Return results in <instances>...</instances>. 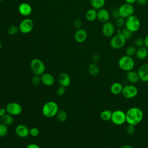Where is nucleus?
<instances>
[{
	"label": "nucleus",
	"mask_w": 148,
	"mask_h": 148,
	"mask_svg": "<svg viewBox=\"0 0 148 148\" xmlns=\"http://www.w3.org/2000/svg\"><path fill=\"white\" fill-rule=\"evenodd\" d=\"M126 123L128 124L136 125L139 124L143 119V112L138 107L129 108L125 112Z\"/></svg>",
	"instance_id": "nucleus-1"
},
{
	"label": "nucleus",
	"mask_w": 148,
	"mask_h": 148,
	"mask_svg": "<svg viewBox=\"0 0 148 148\" xmlns=\"http://www.w3.org/2000/svg\"><path fill=\"white\" fill-rule=\"evenodd\" d=\"M58 110V104L53 101H49L46 102L42 109V114L47 118H51L56 116Z\"/></svg>",
	"instance_id": "nucleus-2"
},
{
	"label": "nucleus",
	"mask_w": 148,
	"mask_h": 148,
	"mask_svg": "<svg viewBox=\"0 0 148 148\" xmlns=\"http://www.w3.org/2000/svg\"><path fill=\"white\" fill-rule=\"evenodd\" d=\"M135 61L132 57L127 55L121 56L118 61V65L119 68L125 72L132 70L135 67Z\"/></svg>",
	"instance_id": "nucleus-3"
},
{
	"label": "nucleus",
	"mask_w": 148,
	"mask_h": 148,
	"mask_svg": "<svg viewBox=\"0 0 148 148\" xmlns=\"http://www.w3.org/2000/svg\"><path fill=\"white\" fill-rule=\"evenodd\" d=\"M126 40H127L121 34H116L111 37L109 42V45L112 49L119 50L125 46Z\"/></svg>",
	"instance_id": "nucleus-4"
},
{
	"label": "nucleus",
	"mask_w": 148,
	"mask_h": 148,
	"mask_svg": "<svg viewBox=\"0 0 148 148\" xmlns=\"http://www.w3.org/2000/svg\"><path fill=\"white\" fill-rule=\"evenodd\" d=\"M31 69L34 75L41 76L45 73L46 67L44 62L39 58H34L30 62Z\"/></svg>",
	"instance_id": "nucleus-5"
},
{
	"label": "nucleus",
	"mask_w": 148,
	"mask_h": 148,
	"mask_svg": "<svg viewBox=\"0 0 148 148\" xmlns=\"http://www.w3.org/2000/svg\"><path fill=\"white\" fill-rule=\"evenodd\" d=\"M125 27L132 32H135L140 27V20L137 16L133 14L125 19Z\"/></svg>",
	"instance_id": "nucleus-6"
},
{
	"label": "nucleus",
	"mask_w": 148,
	"mask_h": 148,
	"mask_svg": "<svg viewBox=\"0 0 148 148\" xmlns=\"http://www.w3.org/2000/svg\"><path fill=\"white\" fill-rule=\"evenodd\" d=\"M113 124L116 125H121L126 123L125 112L121 110H116L112 112L110 119Z\"/></svg>",
	"instance_id": "nucleus-7"
},
{
	"label": "nucleus",
	"mask_w": 148,
	"mask_h": 148,
	"mask_svg": "<svg viewBox=\"0 0 148 148\" xmlns=\"http://www.w3.org/2000/svg\"><path fill=\"white\" fill-rule=\"evenodd\" d=\"M119 11L120 17L126 19L128 17L134 14L135 8L133 5L128 3H124L119 8Z\"/></svg>",
	"instance_id": "nucleus-8"
},
{
	"label": "nucleus",
	"mask_w": 148,
	"mask_h": 148,
	"mask_svg": "<svg viewBox=\"0 0 148 148\" xmlns=\"http://www.w3.org/2000/svg\"><path fill=\"white\" fill-rule=\"evenodd\" d=\"M138 93V88L133 84H127L123 87L121 94L127 99H132L135 97Z\"/></svg>",
	"instance_id": "nucleus-9"
},
{
	"label": "nucleus",
	"mask_w": 148,
	"mask_h": 148,
	"mask_svg": "<svg viewBox=\"0 0 148 148\" xmlns=\"http://www.w3.org/2000/svg\"><path fill=\"white\" fill-rule=\"evenodd\" d=\"M34 28V22L29 18H26L23 20L19 25V31L24 34H27L30 33Z\"/></svg>",
	"instance_id": "nucleus-10"
},
{
	"label": "nucleus",
	"mask_w": 148,
	"mask_h": 148,
	"mask_svg": "<svg viewBox=\"0 0 148 148\" xmlns=\"http://www.w3.org/2000/svg\"><path fill=\"white\" fill-rule=\"evenodd\" d=\"M116 27L114 23L110 21H107L103 23L101 31L103 35L106 38H111L116 32Z\"/></svg>",
	"instance_id": "nucleus-11"
},
{
	"label": "nucleus",
	"mask_w": 148,
	"mask_h": 148,
	"mask_svg": "<svg viewBox=\"0 0 148 148\" xmlns=\"http://www.w3.org/2000/svg\"><path fill=\"white\" fill-rule=\"evenodd\" d=\"M5 109L8 113L12 115V116H17L21 113L23 108L21 105L16 102H11L8 103Z\"/></svg>",
	"instance_id": "nucleus-12"
},
{
	"label": "nucleus",
	"mask_w": 148,
	"mask_h": 148,
	"mask_svg": "<svg viewBox=\"0 0 148 148\" xmlns=\"http://www.w3.org/2000/svg\"><path fill=\"white\" fill-rule=\"evenodd\" d=\"M110 12L106 9L103 8L97 10V20L101 23H104L109 21L110 18Z\"/></svg>",
	"instance_id": "nucleus-13"
},
{
	"label": "nucleus",
	"mask_w": 148,
	"mask_h": 148,
	"mask_svg": "<svg viewBox=\"0 0 148 148\" xmlns=\"http://www.w3.org/2000/svg\"><path fill=\"white\" fill-rule=\"evenodd\" d=\"M15 133L20 138H27L29 135V129L25 125L19 124L15 128Z\"/></svg>",
	"instance_id": "nucleus-14"
},
{
	"label": "nucleus",
	"mask_w": 148,
	"mask_h": 148,
	"mask_svg": "<svg viewBox=\"0 0 148 148\" xmlns=\"http://www.w3.org/2000/svg\"><path fill=\"white\" fill-rule=\"evenodd\" d=\"M140 80L143 82H148V64H142L138 70Z\"/></svg>",
	"instance_id": "nucleus-15"
},
{
	"label": "nucleus",
	"mask_w": 148,
	"mask_h": 148,
	"mask_svg": "<svg viewBox=\"0 0 148 148\" xmlns=\"http://www.w3.org/2000/svg\"><path fill=\"white\" fill-rule=\"evenodd\" d=\"M18 10L21 15L27 17L31 14L32 9L29 3L23 2L19 5L18 7Z\"/></svg>",
	"instance_id": "nucleus-16"
},
{
	"label": "nucleus",
	"mask_w": 148,
	"mask_h": 148,
	"mask_svg": "<svg viewBox=\"0 0 148 148\" xmlns=\"http://www.w3.org/2000/svg\"><path fill=\"white\" fill-rule=\"evenodd\" d=\"M87 38V33L86 31L83 28H79L76 30L74 35L75 40L78 43H83Z\"/></svg>",
	"instance_id": "nucleus-17"
},
{
	"label": "nucleus",
	"mask_w": 148,
	"mask_h": 148,
	"mask_svg": "<svg viewBox=\"0 0 148 148\" xmlns=\"http://www.w3.org/2000/svg\"><path fill=\"white\" fill-rule=\"evenodd\" d=\"M58 82L60 86L64 87L65 88L68 87L71 84L70 76L66 73L62 72L59 75Z\"/></svg>",
	"instance_id": "nucleus-18"
},
{
	"label": "nucleus",
	"mask_w": 148,
	"mask_h": 148,
	"mask_svg": "<svg viewBox=\"0 0 148 148\" xmlns=\"http://www.w3.org/2000/svg\"><path fill=\"white\" fill-rule=\"evenodd\" d=\"M42 83L47 86H51L54 83V76L49 73H44L41 76Z\"/></svg>",
	"instance_id": "nucleus-19"
},
{
	"label": "nucleus",
	"mask_w": 148,
	"mask_h": 148,
	"mask_svg": "<svg viewBox=\"0 0 148 148\" xmlns=\"http://www.w3.org/2000/svg\"><path fill=\"white\" fill-rule=\"evenodd\" d=\"M126 78H127V80L132 84L136 83L140 80L138 72L134 71L133 69L127 72Z\"/></svg>",
	"instance_id": "nucleus-20"
},
{
	"label": "nucleus",
	"mask_w": 148,
	"mask_h": 148,
	"mask_svg": "<svg viewBox=\"0 0 148 148\" xmlns=\"http://www.w3.org/2000/svg\"><path fill=\"white\" fill-rule=\"evenodd\" d=\"M135 56L136 58L140 60L145 59L148 56V49L145 46L137 48Z\"/></svg>",
	"instance_id": "nucleus-21"
},
{
	"label": "nucleus",
	"mask_w": 148,
	"mask_h": 148,
	"mask_svg": "<svg viewBox=\"0 0 148 148\" xmlns=\"http://www.w3.org/2000/svg\"><path fill=\"white\" fill-rule=\"evenodd\" d=\"M123 87L124 86L120 82H116L111 84L110 87V91L114 95H119L121 94Z\"/></svg>",
	"instance_id": "nucleus-22"
},
{
	"label": "nucleus",
	"mask_w": 148,
	"mask_h": 148,
	"mask_svg": "<svg viewBox=\"0 0 148 148\" xmlns=\"http://www.w3.org/2000/svg\"><path fill=\"white\" fill-rule=\"evenodd\" d=\"M87 20L89 21H94L97 18V10L94 8L88 9L85 14Z\"/></svg>",
	"instance_id": "nucleus-23"
},
{
	"label": "nucleus",
	"mask_w": 148,
	"mask_h": 148,
	"mask_svg": "<svg viewBox=\"0 0 148 148\" xmlns=\"http://www.w3.org/2000/svg\"><path fill=\"white\" fill-rule=\"evenodd\" d=\"M88 71L91 75L92 76H96L99 74L100 69L98 65L96 63L92 62L89 65L88 67Z\"/></svg>",
	"instance_id": "nucleus-24"
},
{
	"label": "nucleus",
	"mask_w": 148,
	"mask_h": 148,
	"mask_svg": "<svg viewBox=\"0 0 148 148\" xmlns=\"http://www.w3.org/2000/svg\"><path fill=\"white\" fill-rule=\"evenodd\" d=\"M105 0H90V3L92 8L97 10L103 8L105 4Z\"/></svg>",
	"instance_id": "nucleus-25"
},
{
	"label": "nucleus",
	"mask_w": 148,
	"mask_h": 148,
	"mask_svg": "<svg viewBox=\"0 0 148 148\" xmlns=\"http://www.w3.org/2000/svg\"><path fill=\"white\" fill-rule=\"evenodd\" d=\"M13 116L8 113L1 117V123L7 126L11 125L13 123Z\"/></svg>",
	"instance_id": "nucleus-26"
},
{
	"label": "nucleus",
	"mask_w": 148,
	"mask_h": 148,
	"mask_svg": "<svg viewBox=\"0 0 148 148\" xmlns=\"http://www.w3.org/2000/svg\"><path fill=\"white\" fill-rule=\"evenodd\" d=\"M112 114V111L109 109H105L103 110L100 114V118L104 121L110 120Z\"/></svg>",
	"instance_id": "nucleus-27"
},
{
	"label": "nucleus",
	"mask_w": 148,
	"mask_h": 148,
	"mask_svg": "<svg viewBox=\"0 0 148 148\" xmlns=\"http://www.w3.org/2000/svg\"><path fill=\"white\" fill-rule=\"evenodd\" d=\"M56 117L59 121L63 123L66 120L68 116H67V114L65 111H64L63 110H60L57 112V113L56 114Z\"/></svg>",
	"instance_id": "nucleus-28"
},
{
	"label": "nucleus",
	"mask_w": 148,
	"mask_h": 148,
	"mask_svg": "<svg viewBox=\"0 0 148 148\" xmlns=\"http://www.w3.org/2000/svg\"><path fill=\"white\" fill-rule=\"evenodd\" d=\"M125 18L120 17L115 20L114 21V25L116 28H123L125 27Z\"/></svg>",
	"instance_id": "nucleus-29"
},
{
	"label": "nucleus",
	"mask_w": 148,
	"mask_h": 148,
	"mask_svg": "<svg viewBox=\"0 0 148 148\" xmlns=\"http://www.w3.org/2000/svg\"><path fill=\"white\" fill-rule=\"evenodd\" d=\"M133 33L132 31L129 30L128 28H127L125 27L121 29V34L123 35V36L125 38L126 40H128L131 39L133 35Z\"/></svg>",
	"instance_id": "nucleus-30"
},
{
	"label": "nucleus",
	"mask_w": 148,
	"mask_h": 148,
	"mask_svg": "<svg viewBox=\"0 0 148 148\" xmlns=\"http://www.w3.org/2000/svg\"><path fill=\"white\" fill-rule=\"evenodd\" d=\"M136 51V48L135 46L130 45L128 46L125 49V55L132 57L135 55Z\"/></svg>",
	"instance_id": "nucleus-31"
},
{
	"label": "nucleus",
	"mask_w": 148,
	"mask_h": 148,
	"mask_svg": "<svg viewBox=\"0 0 148 148\" xmlns=\"http://www.w3.org/2000/svg\"><path fill=\"white\" fill-rule=\"evenodd\" d=\"M8 126L1 123H0V138L5 137L8 134Z\"/></svg>",
	"instance_id": "nucleus-32"
},
{
	"label": "nucleus",
	"mask_w": 148,
	"mask_h": 148,
	"mask_svg": "<svg viewBox=\"0 0 148 148\" xmlns=\"http://www.w3.org/2000/svg\"><path fill=\"white\" fill-rule=\"evenodd\" d=\"M7 31H8V33L10 35H16L19 31L18 27H16L15 25H11V26L9 27V28H8Z\"/></svg>",
	"instance_id": "nucleus-33"
},
{
	"label": "nucleus",
	"mask_w": 148,
	"mask_h": 148,
	"mask_svg": "<svg viewBox=\"0 0 148 148\" xmlns=\"http://www.w3.org/2000/svg\"><path fill=\"white\" fill-rule=\"evenodd\" d=\"M31 82L34 86H39V84L42 83L40 76L34 75V76L32 78Z\"/></svg>",
	"instance_id": "nucleus-34"
},
{
	"label": "nucleus",
	"mask_w": 148,
	"mask_h": 148,
	"mask_svg": "<svg viewBox=\"0 0 148 148\" xmlns=\"http://www.w3.org/2000/svg\"><path fill=\"white\" fill-rule=\"evenodd\" d=\"M134 46L137 48L144 46H145L144 39H143L142 38H136L134 40Z\"/></svg>",
	"instance_id": "nucleus-35"
},
{
	"label": "nucleus",
	"mask_w": 148,
	"mask_h": 148,
	"mask_svg": "<svg viewBox=\"0 0 148 148\" xmlns=\"http://www.w3.org/2000/svg\"><path fill=\"white\" fill-rule=\"evenodd\" d=\"M135 126L131 124H128L126 127L125 131L128 135H132L135 132Z\"/></svg>",
	"instance_id": "nucleus-36"
},
{
	"label": "nucleus",
	"mask_w": 148,
	"mask_h": 148,
	"mask_svg": "<svg viewBox=\"0 0 148 148\" xmlns=\"http://www.w3.org/2000/svg\"><path fill=\"white\" fill-rule=\"evenodd\" d=\"M40 131L37 127H32L29 129V135L32 137H36L39 135Z\"/></svg>",
	"instance_id": "nucleus-37"
},
{
	"label": "nucleus",
	"mask_w": 148,
	"mask_h": 148,
	"mask_svg": "<svg viewBox=\"0 0 148 148\" xmlns=\"http://www.w3.org/2000/svg\"><path fill=\"white\" fill-rule=\"evenodd\" d=\"M111 17L114 18V19H117V18L120 17V13H119V8H114L112 10L111 14H110Z\"/></svg>",
	"instance_id": "nucleus-38"
},
{
	"label": "nucleus",
	"mask_w": 148,
	"mask_h": 148,
	"mask_svg": "<svg viewBox=\"0 0 148 148\" xmlns=\"http://www.w3.org/2000/svg\"><path fill=\"white\" fill-rule=\"evenodd\" d=\"M65 92V87H62L61 86H60L56 90V94L58 96H62L64 95Z\"/></svg>",
	"instance_id": "nucleus-39"
},
{
	"label": "nucleus",
	"mask_w": 148,
	"mask_h": 148,
	"mask_svg": "<svg viewBox=\"0 0 148 148\" xmlns=\"http://www.w3.org/2000/svg\"><path fill=\"white\" fill-rule=\"evenodd\" d=\"M73 25H74V27L76 28L79 29V28H81V27L82 25V21L80 20L76 19V20H74Z\"/></svg>",
	"instance_id": "nucleus-40"
},
{
	"label": "nucleus",
	"mask_w": 148,
	"mask_h": 148,
	"mask_svg": "<svg viewBox=\"0 0 148 148\" xmlns=\"http://www.w3.org/2000/svg\"><path fill=\"white\" fill-rule=\"evenodd\" d=\"M92 60L93 62H95V63L98 62L100 60L99 54L98 53H95V54H93L92 56Z\"/></svg>",
	"instance_id": "nucleus-41"
},
{
	"label": "nucleus",
	"mask_w": 148,
	"mask_h": 148,
	"mask_svg": "<svg viewBox=\"0 0 148 148\" xmlns=\"http://www.w3.org/2000/svg\"><path fill=\"white\" fill-rule=\"evenodd\" d=\"M147 2V0H136V3L139 6H144Z\"/></svg>",
	"instance_id": "nucleus-42"
},
{
	"label": "nucleus",
	"mask_w": 148,
	"mask_h": 148,
	"mask_svg": "<svg viewBox=\"0 0 148 148\" xmlns=\"http://www.w3.org/2000/svg\"><path fill=\"white\" fill-rule=\"evenodd\" d=\"M25 148H40V147L36 143H29L26 146Z\"/></svg>",
	"instance_id": "nucleus-43"
},
{
	"label": "nucleus",
	"mask_w": 148,
	"mask_h": 148,
	"mask_svg": "<svg viewBox=\"0 0 148 148\" xmlns=\"http://www.w3.org/2000/svg\"><path fill=\"white\" fill-rule=\"evenodd\" d=\"M7 113L6 110L5 108H0V117H2L5 114Z\"/></svg>",
	"instance_id": "nucleus-44"
},
{
	"label": "nucleus",
	"mask_w": 148,
	"mask_h": 148,
	"mask_svg": "<svg viewBox=\"0 0 148 148\" xmlns=\"http://www.w3.org/2000/svg\"><path fill=\"white\" fill-rule=\"evenodd\" d=\"M144 43H145V46L148 49V35L145 38Z\"/></svg>",
	"instance_id": "nucleus-45"
},
{
	"label": "nucleus",
	"mask_w": 148,
	"mask_h": 148,
	"mask_svg": "<svg viewBox=\"0 0 148 148\" xmlns=\"http://www.w3.org/2000/svg\"><path fill=\"white\" fill-rule=\"evenodd\" d=\"M124 1L125 2V3H128L133 5L134 3H135L136 2V0H124Z\"/></svg>",
	"instance_id": "nucleus-46"
},
{
	"label": "nucleus",
	"mask_w": 148,
	"mask_h": 148,
	"mask_svg": "<svg viewBox=\"0 0 148 148\" xmlns=\"http://www.w3.org/2000/svg\"><path fill=\"white\" fill-rule=\"evenodd\" d=\"M120 148H133L131 145H127V144H125V145H123L121 146Z\"/></svg>",
	"instance_id": "nucleus-47"
},
{
	"label": "nucleus",
	"mask_w": 148,
	"mask_h": 148,
	"mask_svg": "<svg viewBox=\"0 0 148 148\" xmlns=\"http://www.w3.org/2000/svg\"><path fill=\"white\" fill-rule=\"evenodd\" d=\"M1 49H2V44H1V42H0V51H1Z\"/></svg>",
	"instance_id": "nucleus-48"
},
{
	"label": "nucleus",
	"mask_w": 148,
	"mask_h": 148,
	"mask_svg": "<svg viewBox=\"0 0 148 148\" xmlns=\"http://www.w3.org/2000/svg\"><path fill=\"white\" fill-rule=\"evenodd\" d=\"M4 0H0V2H2V1H3Z\"/></svg>",
	"instance_id": "nucleus-49"
},
{
	"label": "nucleus",
	"mask_w": 148,
	"mask_h": 148,
	"mask_svg": "<svg viewBox=\"0 0 148 148\" xmlns=\"http://www.w3.org/2000/svg\"><path fill=\"white\" fill-rule=\"evenodd\" d=\"M0 123H1V117H0Z\"/></svg>",
	"instance_id": "nucleus-50"
},
{
	"label": "nucleus",
	"mask_w": 148,
	"mask_h": 148,
	"mask_svg": "<svg viewBox=\"0 0 148 148\" xmlns=\"http://www.w3.org/2000/svg\"><path fill=\"white\" fill-rule=\"evenodd\" d=\"M137 148H139V147H137Z\"/></svg>",
	"instance_id": "nucleus-51"
}]
</instances>
